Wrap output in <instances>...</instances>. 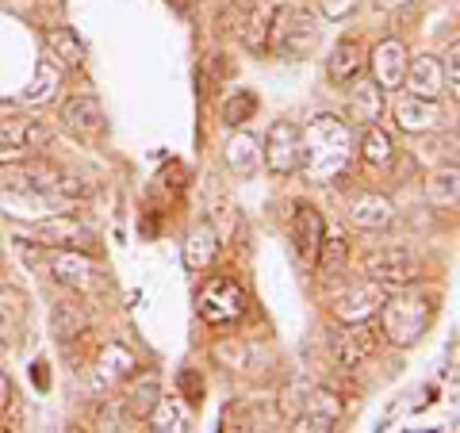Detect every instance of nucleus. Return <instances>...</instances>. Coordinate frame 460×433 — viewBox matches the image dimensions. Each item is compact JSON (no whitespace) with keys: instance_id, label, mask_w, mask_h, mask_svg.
I'll return each mask as SVG.
<instances>
[{"instance_id":"nucleus-15","label":"nucleus","mask_w":460,"mask_h":433,"mask_svg":"<svg viewBox=\"0 0 460 433\" xmlns=\"http://www.w3.org/2000/svg\"><path fill=\"white\" fill-rule=\"evenodd\" d=\"M395 119L407 135H426V131H438L445 123V111L438 100H426V96H402L395 104Z\"/></svg>"},{"instance_id":"nucleus-28","label":"nucleus","mask_w":460,"mask_h":433,"mask_svg":"<svg viewBox=\"0 0 460 433\" xmlns=\"http://www.w3.org/2000/svg\"><path fill=\"white\" fill-rule=\"evenodd\" d=\"M157 392H162V380H157L154 372H146V376H142V380L131 387V395H127V411H131L135 418H146L154 402L162 399Z\"/></svg>"},{"instance_id":"nucleus-18","label":"nucleus","mask_w":460,"mask_h":433,"mask_svg":"<svg viewBox=\"0 0 460 433\" xmlns=\"http://www.w3.org/2000/svg\"><path fill=\"white\" fill-rule=\"evenodd\" d=\"M402 84L411 89V96H426V100H438L445 93V77H441V62L434 54H422L407 62V77Z\"/></svg>"},{"instance_id":"nucleus-35","label":"nucleus","mask_w":460,"mask_h":433,"mask_svg":"<svg viewBox=\"0 0 460 433\" xmlns=\"http://www.w3.org/2000/svg\"><path fill=\"white\" fill-rule=\"evenodd\" d=\"M441 77H445V89H449V96H460V47H456V42L449 47V54H445Z\"/></svg>"},{"instance_id":"nucleus-8","label":"nucleus","mask_w":460,"mask_h":433,"mask_svg":"<svg viewBox=\"0 0 460 433\" xmlns=\"http://www.w3.org/2000/svg\"><path fill=\"white\" fill-rule=\"evenodd\" d=\"M31 242H39L42 250H84V253H89L93 245H96V234L77 219V215H66L62 211V215H54V219L39 223Z\"/></svg>"},{"instance_id":"nucleus-17","label":"nucleus","mask_w":460,"mask_h":433,"mask_svg":"<svg viewBox=\"0 0 460 433\" xmlns=\"http://www.w3.org/2000/svg\"><path fill=\"white\" fill-rule=\"evenodd\" d=\"M392 219H395V208H392V199L380 196V192H361V196L349 199V223L353 226L384 230V226H392Z\"/></svg>"},{"instance_id":"nucleus-5","label":"nucleus","mask_w":460,"mask_h":433,"mask_svg":"<svg viewBox=\"0 0 460 433\" xmlns=\"http://www.w3.org/2000/svg\"><path fill=\"white\" fill-rule=\"evenodd\" d=\"M261 162L269 165V172L277 177H292L304 165V138H299V127L292 119H277L265 135L261 146Z\"/></svg>"},{"instance_id":"nucleus-3","label":"nucleus","mask_w":460,"mask_h":433,"mask_svg":"<svg viewBox=\"0 0 460 433\" xmlns=\"http://www.w3.org/2000/svg\"><path fill=\"white\" fill-rule=\"evenodd\" d=\"M380 323L387 341L399 345V349H411V345L422 341L429 323H434V303L422 296H387L380 303Z\"/></svg>"},{"instance_id":"nucleus-1","label":"nucleus","mask_w":460,"mask_h":433,"mask_svg":"<svg viewBox=\"0 0 460 433\" xmlns=\"http://www.w3.org/2000/svg\"><path fill=\"white\" fill-rule=\"evenodd\" d=\"M299 138H304V169L311 184H330L338 181L345 165H349L353 157V131L349 123L338 119V115H314V119L299 131Z\"/></svg>"},{"instance_id":"nucleus-36","label":"nucleus","mask_w":460,"mask_h":433,"mask_svg":"<svg viewBox=\"0 0 460 433\" xmlns=\"http://www.w3.org/2000/svg\"><path fill=\"white\" fill-rule=\"evenodd\" d=\"M357 0H323V16L326 20H345L353 12Z\"/></svg>"},{"instance_id":"nucleus-34","label":"nucleus","mask_w":460,"mask_h":433,"mask_svg":"<svg viewBox=\"0 0 460 433\" xmlns=\"http://www.w3.org/2000/svg\"><path fill=\"white\" fill-rule=\"evenodd\" d=\"M177 392L184 395V402H189V407H199V402H204V380H199V372L184 368L181 376H177Z\"/></svg>"},{"instance_id":"nucleus-39","label":"nucleus","mask_w":460,"mask_h":433,"mask_svg":"<svg viewBox=\"0 0 460 433\" xmlns=\"http://www.w3.org/2000/svg\"><path fill=\"white\" fill-rule=\"evenodd\" d=\"M35 384H39V387H47V384H50V372H47V368H42V360H39V365H35Z\"/></svg>"},{"instance_id":"nucleus-22","label":"nucleus","mask_w":460,"mask_h":433,"mask_svg":"<svg viewBox=\"0 0 460 433\" xmlns=\"http://www.w3.org/2000/svg\"><path fill=\"white\" fill-rule=\"evenodd\" d=\"M135 353L127 349V345H119V341H111L104 353H100V368H96V376H100V384H115V380H123V376H131L135 372Z\"/></svg>"},{"instance_id":"nucleus-32","label":"nucleus","mask_w":460,"mask_h":433,"mask_svg":"<svg viewBox=\"0 0 460 433\" xmlns=\"http://www.w3.org/2000/svg\"><path fill=\"white\" fill-rule=\"evenodd\" d=\"M242 39H246V47L253 54H265L269 50V12H253L246 27H242Z\"/></svg>"},{"instance_id":"nucleus-40","label":"nucleus","mask_w":460,"mask_h":433,"mask_svg":"<svg viewBox=\"0 0 460 433\" xmlns=\"http://www.w3.org/2000/svg\"><path fill=\"white\" fill-rule=\"evenodd\" d=\"M169 4H172V8H177V12H181V16H184V12H189V0H169Z\"/></svg>"},{"instance_id":"nucleus-16","label":"nucleus","mask_w":460,"mask_h":433,"mask_svg":"<svg viewBox=\"0 0 460 433\" xmlns=\"http://www.w3.org/2000/svg\"><path fill=\"white\" fill-rule=\"evenodd\" d=\"M341 411H345V402L334 392H314V395H307V407H304V414H299L296 429L299 433H319V429L326 433V429L338 426Z\"/></svg>"},{"instance_id":"nucleus-24","label":"nucleus","mask_w":460,"mask_h":433,"mask_svg":"<svg viewBox=\"0 0 460 433\" xmlns=\"http://www.w3.org/2000/svg\"><path fill=\"white\" fill-rule=\"evenodd\" d=\"M47 50L69 69H77L84 62V42L77 39L74 27H54V31H47Z\"/></svg>"},{"instance_id":"nucleus-25","label":"nucleus","mask_w":460,"mask_h":433,"mask_svg":"<svg viewBox=\"0 0 460 433\" xmlns=\"http://www.w3.org/2000/svg\"><path fill=\"white\" fill-rule=\"evenodd\" d=\"M146 418H150V429H157V433H181V429H189V411H184L181 399H157Z\"/></svg>"},{"instance_id":"nucleus-10","label":"nucleus","mask_w":460,"mask_h":433,"mask_svg":"<svg viewBox=\"0 0 460 433\" xmlns=\"http://www.w3.org/2000/svg\"><path fill=\"white\" fill-rule=\"evenodd\" d=\"M407 62H411L407 47H402L399 39H384L380 47L368 54L365 66L372 69V81H376L384 93H392V89H402V77H407Z\"/></svg>"},{"instance_id":"nucleus-2","label":"nucleus","mask_w":460,"mask_h":433,"mask_svg":"<svg viewBox=\"0 0 460 433\" xmlns=\"http://www.w3.org/2000/svg\"><path fill=\"white\" fill-rule=\"evenodd\" d=\"M319 16L299 4H280L269 12V50L280 57H307L319 42Z\"/></svg>"},{"instance_id":"nucleus-12","label":"nucleus","mask_w":460,"mask_h":433,"mask_svg":"<svg viewBox=\"0 0 460 433\" xmlns=\"http://www.w3.org/2000/svg\"><path fill=\"white\" fill-rule=\"evenodd\" d=\"M384 299H387L384 284H376V280L357 284V287H349V292H341V296H338L334 314H338L341 323H368L372 314L380 311V303H384Z\"/></svg>"},{"instance_id":"nucleus-14","label":"nucleus","mask_w":460,"mask_h":433,"mask_svg":"<svg viewBox=\"0 0 460 433\" xmlns=\"http://www.w3.org/2000/svg\"><path fill=\"white\" fill-rule=\"evenodd\" d=\"M365 42L361 39H353V35H345L334 42V50H330L326 57V77L334 81V84H353L357 77L365 74Z\"/></svg>"},{"instance_id":"nucleus-38","label":"nucleus","mask_w":460,"mask_h":433,"mask_svg":"<svg viewBox=\"0 0 460 433\" xmlns=\"http://www.w3.org/2000/svg\"><path fill=\"white\" fill-rule=\"evenodd\" d=\"M402 4H411V0H372V8H376V12H395Z\"/></svg>"},{"instance_id":"nucleus-30","label":"nucleus","mask_w":460,"mask_h":433,"mask_svg":"<svg viewBox=\"0 0 460 433\" xmlns=\"http://www.w3.org/2000/svg\"><path fill=\"white\" fill-rule=\"evenodd\" d=\"M54 93H58V69L42 62V66H39V74H35V81L27 84L23 100H27V104H42V100H50Z\"/></svg>"},{"instance_id":"nucleus-9","label":"nucleus","mask_w":460,"mask_h":433,"mask_svg":"<svg viewBox=\"0 0 460 433\" xmlns=\"http://www.w3.org/2000/svg\"><path fill=\"white\" fill-rule=\"evenodd\" d=\"M47 272L58 284L74 287V292H89V287H96V280H100L96 261L84 250H50Z\"/></svg>"},{"instance_id":"nucleus-29","label":"nucleus","mask_w":460,"mask_h":433,"mask_svg":"<svg viewBox=\"0 0 460 433\" xmlns=\"http://www.w3.org/2000/svg\"><path fill=\"white\" fill-rule=\"evenodd\" d=\"M253 115H257V96L250 89H238L223 100V123L226 127H242L246 119H253Z\"/></svg>"},{"instance_id":"nucleus-4","label":"nucleus","mask_w":460,"mask_h":433,"mask_svg":"<svg viewBox=\"0 0 460 433\" xmlns=\"http://www.w3.org/2000/svg\"><path fill=\"white\" fill-rule=\"evenodd\" d=\"M250 307V296L246 287L230 277H211L196 296V311L199 319L211 323V326H223V323H238Z\"/></svg>"},{"instance_id":"nucleus-23","label":"nucleus","mask_w":460,"mask_h":433,"mask_svg":"<svg viewBox=\"0 0 460 433\" xmlns=\"http://www.w3.org/2000/svg\"><path fill=\"white\" fill-rule=\"evenodd\" d=\"M226 165L230 172H238V177H253V169L261 165V150H257V138L250 135H234L226 142Z\"/></svg>"},{"instance_id":"nucleus-13","label":"nucleus","mask_w":460,"mask_h":433,"mask_svg":"<svg viewBox=\"0 0 460 433\" xmlns=\"http://www.w3.org/2000/svg\"><path fill=\"white\" fill-rule=\"evenodd\" d=\"M50 142V127L31 115H4L0 119V150H39Z\"/></svg>"},{"instance_id":"nucleus-7","label":"nucleus","mask_w":460,"mask_h":433,"mask_svg":"<svg viewBox=\"0 0 460 433\" xmlns=\"http://www.w3.org/2000/svg\"><path fill=\"white\" fill-rule=\"evenodd\" d=\"M380 334L368 323H341L330 338V349H334V360L341 368H361L365 360L376 353Z\"/></svg>"},{"instance_id":"nucleus-31","label":"nucleus","mask_w":460,"mask_h":433,"mask_svg":"<svg viewBox=\"0 0 460 433\" xmlns=\"http://www.w3.org/2000/svg\"><path fill=\"white\" fill-rule=\"evenodd\" d=\"M426 192H429V204H438V208H445V204H456V169H445V172H438L434 181L426 184Z\"/></svg>"},{"instance_id":"nucleus-27","label":"nucleus","mask_w":460,"mask_h":433,"mask_svg":"<svg viewBox=\"0 0 460 433\" xmlns=\"http://www.w3.org/2000/svg\"><path fill=\"white\" fill-rule=\"evenodd\" d=\"M361 154H365V162H368V165H376V169L392 165V162H395V138L387 135V131H380V127H365Z\"/></svg>"},{"instance_id":"nucleus-20","label":"nucleus","mask_w":460,"mask_h":433,"mask_svg":"<svg viewBox=\"0 0 460 433\" xmlns=\"http://www.w3.org/2000/svg\"><path fill=\"white\" fill-rule=\"evenodd\" d=\"M62 119L74 135H96L104 127V108H100L96 96H74V100H66Z\"/></svg>"},{"instance_id":"nucleus-33","label":"nucleus","mask_w":460,"mask_h":433,"mask_svg":"<svg viewBox=\"0 0 460 433\" xmlns=\"http://www.w3.org/2000/svg\"><path fill=\"white\" fill-rule=\"evenodd\" d=\"M319 272H326V277H334V269H341L345 265V238H323V245H319Z\"/></svg>"},{"instance_id":"nucleus-19","label":"nucleus","mask_w":460,"mask_h":433,"mask_svg":"<svg viewBox=\"0 0 460 433\" xmlns=\"http://www.w3.org/2000/svg\"><path fill=\"white\" fill-rule=\"evenodd\" d=\"M219 250H223V242H219V234H215V226L199 223L189 234V242H184V265H189L192 272H204V269L215 265Z\"/></svg>"},{"instance_id":"nucleus-11","label":"nucleus","mask_w":460,"mask_h":433,"mask_svg":"<svg viewBox=\"0 0 460 433\" xmlns=\"http://www.w3.org/2000/svg\"><path fill=\"white\" fill-rule=\"evenodd\" d=\"M323 238H326L323 215L314 211L311 204H296V215H292V245H296V257H299V261H304V265H314Z\"/></svg>"},{"instance_id":"nucleus-37","label":"nucleus","mask_w":460,"mask_h":433,"mask_svg":"<svg viewBox=\"0 0 460 433\" xmlns=\"http://www.w3.org/2000/svg\"><path fill=\"white\" fill-rule=\"evenodd\" d=\"M8 402H12V384H8L4 372H0V418L8 414Z\"/></svg>"},{"instance_id":"nucleus-21","label":"nucleus","mask_w":460,"mask_h":433,"mask_svg":"<svg viewBox=\"0 0 460 433\" xmlns=\"http://www.w3.org/2000/svg\"><path fill=\"white\" fill-rule=\"evenodd\" d=\"M384 89L376 81L372 84H357L349 96V119L353 127H376V119H384Z\"/></svg>"},{"instance_id":"nucleus-6","label":"nucleus","mask_w":460,"mask_h":433,"mask_svg":"<svg viewBox=\"0 0 460 433\" xmlns=\"http://www.w3.org/2000/svg\"><path fill=\"white\" fill-rule=\"evenodd\" d=\"M365 272H368V280H376L384 287H402V284H414L422 277V265L411 250L387 245V250H376L365 257Z\"/></svg>"},{"instance_id":"nucleus-26","label":"nucleus","mask_w":460,"mask_h":433,"mask_svg":"<svg viewBox=\"0 0 460 433\" xmlns=\"http://www.w3.org/2000/svg\"><path fill=\"white\" fill-rule=\"evenodd\" d=\"M84 330H89V319H84V311L77 303H58L54 307V338L62 345H69L74 338H81Z\"/></svg>"}]
</instances>
